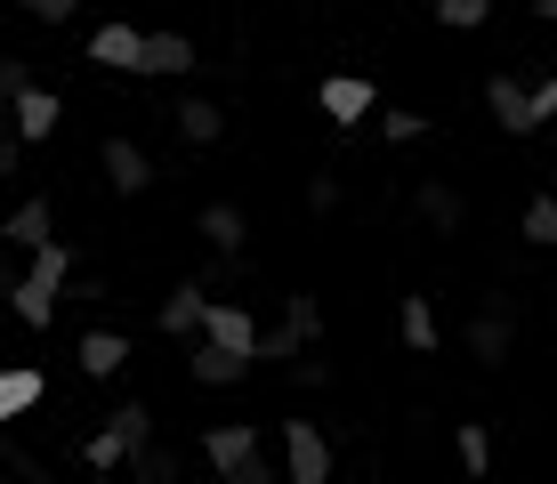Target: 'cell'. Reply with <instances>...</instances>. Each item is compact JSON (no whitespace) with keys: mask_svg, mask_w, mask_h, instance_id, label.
<instances>
[{"mask_svg":"<svg viewBox=\"0 0 557 484\" xmlns=\"http://www.w3.org/2000/svg\"><path fill=\"white\" fill-rule=\"evenodd\" d=\"M275 444H283V476L292 484H332V436L315 420H283Z\"/></svg>","mask_w":557,"mask_h":484,"instance_id":"277c9868","label":"cell"},{"mask_svg":"<svg viewBox=\"0 0 557 484\" xmlns=\"http://www.w3.org/2000/svg\"><path fill=\"white\" fill-rule=\"evenodd\" d=\"M339 202H348V186H339L332 170H315V178H307V210H315V219H332Z\"/></svg>","mask_w":557,"mask_h":484,"instance_id":"f1b7e54d","label":"cell"},{"mask_svg":"<svg viewBox=\"0 0 557 484\" xmlns=\"http://www.w3.org/2000/svg\"><path fill=\"white\" fill-rule=\"evenodd\" d=\"M380 138H388V146H420V138H429V113L388 106V113H380Z\"/></svg>","mask_w":557,"mask_h":484,"instance_id":"83f0119b","label":"cell"},{"mask_svg":"<svg viewBox=\"0 0 557 484\" xmlns=\"http://www.w3.org/2000/svg\"><path fill=\"white\" fill-rule=\"evenodd\" d=\"M460 347H469V363H485V372H502V363H509V347H517V299H509V290H493V299L469 315Z\"/></svg>","mask_w":557,"mask_h":484,"instance_id":"3957f363","label":"cell"},{"mask_svg":"<svg viewBox=\"0 0 557 484\" xmlns=\"http://www.w3.org/2000/svg\"><path fill=\"white\" fill-rule=\"evenodd\" d=\"M202 275H210V283H219V290H226V283H235V275H243V250H219V259H210V266H202Z\"/></svg>","mask_w":557,"mask_h":484,"instance_id":"836d02e7","label":"cell"},{"mask_svg":"<svg viewBox=\"0 0 557 484\" xmlns=\"http://www.w3.org/2000/svg\"><path fill=\"white\" fill-rule=\"evenodd\" d=\"M146 73H153V82L195 73V41H186V33H146Z\"/></svg>","mask_w":557,"mask_h":484,"instance_id":"ac0fdd59","label":"cell"},{"mask_svg":"<svg viewBox=\"0 0 557 484\" xmlns=\"http://www.w3.org/2000/svg\"><path fill=\"white\" fill-rule=\"evenodd\" d=\"M9 122H16V138H25V146H41V138H57V122H65V97L33 82V89L9 97Z\"/></svg>","mask_w":557,"mask_h":484,"instance_id":"9c48e42d","label":"cell"},{"mask_svg":"<svg viewBox=\"0 0 557 484\" xmlns=\"http://www.w3.org/2000/svg\"><path fill=\"white\" fill-rule=\"evenodd\" d=\"M307 347H315V339H307L292 315H275V323L259 332V363H292V356H307Z\"/></svg>","mask_w":557,"mask_h":484,"instance_id":"7402d4cb","label":"cell"},{"mask_svg":"<svg viewBox=\"0 0 557 484\" xmlns=\"http://www.w3.org/2000/svg\"><path fill=\"white\" fill-rule=\"evenodd\" d=\"M41 396H49V380L33 372V363L0 372V420H25V412H41Z\"/></svg>","mask_w":557,"mask_h":484,"instance_id":"e0dca14e","label":"cell"},{"mask_svg":"<svg viewBox=\"0 0 557 484\" xmlns=\"http://www.w3.org/2000/svg\"><path fill=\"white\" fill-rule=\"evenodd\" d=\"M73 363H82V380H113L129 363V339L122 332H82L73 339Z\"/></svg>","mask_w":557,"mask_h":484,"instance_id":"4fadbf2b","label":"cell"},{"mask_svg":"<svg viewBox=\"0 0 557 484\" xmlns=\"http://www.w3.org/2000/svg\"><path fill=\"white\" fill-rule=\"evenodd\" d=\"M98 162H106V186H113V194H146V186H153V162H146L138 138H106Z\"/></svg>","mask_w":557,"mask_h":484,"instance_id":"7c38bea8","label":"cell"},{"mask_svg":"<svg viewBox=\"0 0 557 484\" xmlns=\"http://www.w3.org/2000/svg\"><path fill=\"white\" fill-rule=\"evenodd\" d=\"M0 460H9V476H25V484H41V476H49V469H41V460H33V452H25V444H0Z\"/></svg>","mask_w":557,"mask_h":484,"instance_id":"4dcf8cb0","label":"cell"},{"mask_svg":"<svg viewBox=\"0 0 557 484\" xmlns=\"http://www.w3.org/2000/svg\"><path fill=\"white\" fill-rule=\"evenodd\" d=\"M178 138L186 146H219L226 138V113L210 106V97H178Z\"/></svg>","mask_w":557,"mask_h":484,"instance_id":"ffe728a7","label":"cell"},{"mask_svg":"<svg viewBox=\"0 0 557 484\" xmlns=\"http://www.w3.org/2000/svg\"><path fill=\"white\" fill-rule=\"evenodd\" d=\"M138 444H153V412H146V404H113L106 429L82 436V469L113 476V469H129V452H138Z\"/></svg>","mask_w":557,"mask_h":484,"instance_id":"7a4b0ae2","label":"cell"},{"mask_svg":"<svg viewBox=\"0 0 557 484\" xmlns=\"http://www.w3.org/2000/svg\"><path fill=\"white\" fill-rule=\"evenodd\" d=\"M89 65H106V73H146V33L122 25V16L98 25V33H89Z\"/></svg>","mask_w":557,"mask_h":484,"instance_id":"8fae6325","label":"cell"},{"mask_svg":"<svg viewBox=\"0 0 557 484\" xmlns=\"http://www.w3.org/2000/svg\"><path fill=\"white\" fill-rule=\"evenodd\" d=\"M315 106L332 113V129H356V122H372V106H380V89L363 82V73H323V89H315Z\"/></svg>","mask_w":557,"mask_h":484,"instance_id":"8992f818","label":"cell"},{"mask_svg":"<svg viewBox=\"0 0 557 484\" xmlns=\"http://www.w3.org/2000/svg\"><path fill=\"white\" fill-rule=\"evenodd\" d=\"M251 363L259 356H243V347H226V339H195V356H186V372H195V387H235V380H251Z\"/></svg>","mask_w":557,"mask_h":484,"instance_id":"ba28073f","label":"cell"},{"mask_svg":"<svg viewBox=\"0 0 557 484\" xmlns=\"http://www.w3.org/2000/svg\"><path fill=\"white\" fill-rule=\"evenodd\" d=\"M283 372H292V387H332V356H315V347H307V356H292Z\"/></svg>","mask_w":557,"mask_h":484,"instance_id":"f546056e","label":"cell"},{"mask_svg":"<svg viewBox=\"0 0 557 484\" xmlns=\"http://www.w3.org/2000/svg\"><path fill=\"white\" fill-rule=\"evenodd\" d=\"M16 9H33V0H16Z\"/></svg>","mask_w":557,"mask_h":484,"instance_id":"8d00e7d4","label":"cell"},{"mask_svg":"<svg viewBox=\"0 0 557 484\" xmlns=\"http://www.w3.org/2000/svg\"><path fill=\"white\" fill-rule=\"evenodd\" d=\"M202 332L226 339V347H243V356H259V315H251V307H235V299H210Z\"/></svg>","mask_w":557,"mask_h":484,"instance_id":"5bb4252c","label":"cell"},{"mask_svg":"<svg viewBox=\"0 0 557 484\" xmlns=\"http://www.w3.org/2000/svg\"><path fill=\"white\" fill-rule=\"evenodd\" d=\"M16 89H33V65L25 57H0V97H16Z\"/></svg>","mask_w":557,"mask_h":484,"instance_id":"1f68e13d","label":"cell"},{"mask_svg":"<svg viewBox=\"0 0 557 484\" xmlns=\"http://www.w3.org/2000/svg\"><path fill=\"white\" fill-rule=\"evenodd\" d=\"M453 452H460V469H469V476L493 469V436L476 429V420H460V429H453Z\"/></svg>","mask_w":557,"mask_h":484,"instance_id":"d4e9b609","label":"cell"},{"mask_svg":"<svg viewBox=\"0 0 557 484\" xmlns=\"http://www.w3.org/2000/svg\"><path fill=\"white\" fill-rule=\"evenodd\" d=\"M412 210L436 226V235H460V226H469V202H460V186H445V178L420 186V194H412Z\"/></svg>","mask_w":557,"mask_h":484,"instance_id":"9a60e30c","label":"cell"},{"mask_svg":"<svg viewBox=\"0 0 557 484\" xmlns=\"http://www.w3.org/2000/svg\"><path fill=\"white\" fill-rule=\"evenodd\" d=\"M429 9H436V25H445V33H485L493 0H429Z\"/></svg>","mask_w":557,"mask_h":484,"instance_id":"cb8c5ba5","label":"cell"},{"mask_svg":"<svg viewBox=\"0 0 557 484\" xmlns=\"http://www.w3.org/2000/svg\"><path fill=\"white\" fill-rule=\"evenodd\" d=\"M533 106H542V129L557 122V73H542V82H533Z\"/></svg>","mask_w":557,"mask_h":484,"instance_id":"e575fe53","label":"cell"},{"mask_svg":"<svg viewBox=\"0 0 557 484\" xmlns=\"http://www.w3.org/2000/svg\"><path fill=\"white\" fill-rule=\"evenodd\" d=\"M202 460H210L226 484H267V476H275L259 420H226V429H210V436H202Z\"/></svg>","mask_w":557,"mask_h":484,"instance_id":"6da1fadb","label":"cell"},{"mask_svg":"<svg viewBox=\"0 0 557 484\" xmlns=\"http://www.w3.org/2000/svg\"><path fill=\"white\" fill-rule=\"evenodd\" d=\"M33 16H41V25H73V16H82V0H33Z\"/></svg>","mask_w":557,"mask_h":484,"instance_id":"d6a6232c","label":"cell"},{"mask_svg":"<svg viewBox=\"0 0 557 484\" xmlns=\"http://www.w3.org/2000/svg\"><path fill=\"white\" fill-rule=\"evenodd\" d=\"M0 290H9V315L25 323V332H49V323H57V290H49L41 275H25V266H9V275H0Z\"/></svg>","mask_w":557,"mask_h":484,"instance_id":"30bf717a","label":"cell"},{"mask_svg":"<svg viewBox=\"0 0 557 484\" xmlns=\"http://www.w3.org/2000/svg\"><path fill=\"white\" fill-rule=\"evenodd\" d=\"M396 332H405L412 356H429V347H436V307L420 299V290H405V299H396Z\"/></svg>","mask_w":557,"mask_h":484,"instance_id":"44dd1931","label":"cell"},{"mask_svg":"<svg viewBox=\"0 0 557 484\" xmlns=\"http://www.w3.org/2000/svg\"><path fill=\"white\" fill-rule=\"evenodd\" d=\"M210 290H219L210 275H186V283H178V290H170V299H162V315H153V323H162L170 339H202V315H210Z\"/></svg>","mask_w":557,"mask_h":484,"instance_id":"52a82bcc","label":"cell"},{"mask_svg":"<svg viewBox=\"0 0 557 484\" xmlns=\"http://www.w3.org/2000/svg\"><path fill=\"white\" fill-rule=\"evenodd\" d=\"M129 476H138V484H178V452H162V444H138V452H129Z\"/></svg>","mask_w":557,"mask_h":484,"instance_id":"484cf974","label":"cell"},{"mask_svg":"<svg viewBox=\"0 0 557 484\" xmlns=\"http://www.w3.org/2000/svg\"><path fill=\"white\" fill-rule=\"evenodd\" d=\"M57 235V210H49V194H25V202L9 210V250H41Z\"/></svg>","mask_w":557,"mask_h":484,"instance_id":"2e32d148","label":"cell"},{"mask_svg":"<svg viewBox=\"0 0 557 484\" xmlns=\"http://www.w3.org/2000/svg\"><path fill=\"white\" fill-rule=\"evenodd\" d=\"M485 113H493V129H509V138H533V129H542V106H533V89L517 82V73H493L485 82Z\"/></svg>","mask_w":557,"mask_h":484,"instance_id":"5b68a950","label":"cell"},{"mask_svg":"<svg viewBox=\"0 0 557 484\" xmlns=\"http://www.w3.org/2000/svg\"><path fill=\"white\" fill-rule=\"evenodd\" d=\"M533 16H542V25H557V0H533Z\"/></svg>","mask_w":557,"mask_h":484,"instance_id":"d590c367","label":"cell"},{"mask_svg":"<svg viewBox=\"0 0 557 484\" xmlns=\"http://www.w3.org/2000/svg\"><path fill=\"white\" fill-rule=\"evenodd\" d=\"M525 243L557 250V194H533V202H525Z\"/></svg>","mask_w":557,"mask_h":484,"instance_id":"4316f807","label":"cell"},{"mask_svg":"<svg viewBox=\"0 0 557 484\" xmlns=\"http://www.w3.org/2000/svg\"><path fill=\"white\" fill-rule=\"evenodd\" d=\"M25 275H41L49 290H65V283H73V243H57V235H49L41 250H25Z\"/></svg>","mask_w":557,"mask_h":484,"instance_id":"603a6c76","label":"cell"},{"mask_svg":"<svg viewBox=\"0 0 557 484\" xmlns=\"http://www.w3.org/2000/svg\"><path fill=\"white\" fill-rule=\"evenodd\" d=\"M195 226H202V243H210V250H243V243H251V219H243L235 202H202V219H195Z\"/></svg>","mask_w":557,"mask_h":484,"instance_id":"d6986e66","label":"cell"}]
</instances>
